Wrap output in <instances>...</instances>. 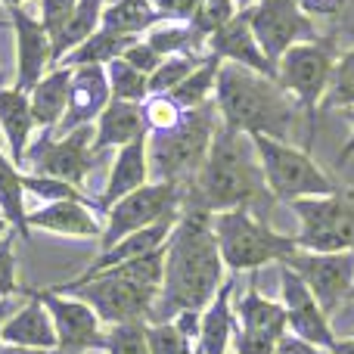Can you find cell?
Listing matches in <instances>:
<instances>
[{"mask_svg":"<svg viewBox=\"0 0 354 354\" xmlns=\"http://www.w3.org/2000/svg\"><path fill=\"white\" fill-rule=\"evenodd\" d=\"M187 208L165 243V283L147 324H171L183 311H205L224 286V258L212 227V212L187 193Z\"/></svg>","mask_w":354,"mask_h":354,"instance_id":"cell-1","label":"cell"},{"mask_svg":"<svg viewBox=\"0 0 354 354\" xmlns=\"http://www.w3.org/2000/svg\"><path fill=\"white\" fill-rule=\"evenodd\" d=\"M214 103L221 112V124L239 131L245 137H274L289 140L299 103L292 93L274 78L252 72L236 62H221Z\"/></svg>","mask_w":354,"mask_h":354,"instance_id":"cell-2","label":"cell"},{"mask_svg":"<svg viewBox=\"0 0 354 354\" xmlns=\"http://www.w3.org/2000/svg\"><path fill=\"white\" fill-rule=\"evenodd\" d=\"M187 193L208 208L212 214L230 212V208H258L264 199H274L261 171V159L252 137L230 131L221 124L205 156L199 177Z\"/></svg>","mask_w":354,"mask_h":354,"instance_id":"cell-3","label":"cell"},{"mask_svg":"<svg viewBox=\"0 0 354 354\" xmlns=\"http://www.w3.org/2000/svg\"><path fill=\"white\" fill-rule=\"evenodd\" d=\"M218 103L208 100L199 109H187L183 122L165 134H149V177L153 183L193 187L212 140L218 134Z\"/></svg>","mask_w":354,"mask_h":354,"instance_id":"cell-4","label":"cell"},{"mask_svg":"<svg viewBox=\"0 0 354 354\" xmlns=\"http://www.w3.org/2000/svg\"><path fill=\"white\" fill-rule=\"evenodd\" d=\"M212 227L218 236V249L227 268L258 270L268 261H289L299 252V239L277 233L268 221L258 218L255 208H230L212 214Z\"/></svg>","mask_w":354,"mask_h":354,"instance_id":"cell-5","label":"cell"},{"mask_svg":"<svg viewBox=\"0 0 354 354\" xmlns=\"http://www.w3.org/2000/svg\"><path fill=\"white\" fill-rule=\"evenodd\" d=\"M261 159V171L268 180V189L274 199L289 202L295 199H311V196H330L336 193V180L326 171H320V165L305 153L295 149L274 137H252Z\"/></svg>","mask_w":354,"mask_h":354,"instance_id":"cell-6","label":"cell"},{"mask_svg":"<svg viewBox=\"0 0 354 354\" xmlns=\"http://www.w3.org/2000/svg\"><path fill=\"white\" fill-rule=\"evenodd\" d=\"M333 68H336V56H333V41L317 37L308 44H295L286 50L280 62H277V81L292 93V100L305 109L308 118V149L314 143V124H317V106L324 100L326 87H330Z\"/></svg>","mask_w":354,"mask_h":354,"instance_id":"cell-7","label":"cell"},{"mask_svg":"<svg viewBox=\"0 0 354 354\" xmlns=\"http://www.w3.org/2000/svg\"><path fill=\"white\" fill-rule=\"evenodd\" d=\"M295 214L301 221L299 249L305 252H354V189L339 187L330 196L295 199Z\"/></svg>","mask_w":354,"mask_h":354,"instance_id":"cell-8","label":"cell"},{"mask_svg":"<svg viewBox=\"0 0 354 354\" xmlns=\"http://www.w3.org/2000/svg\"><path fill=\"white\" fill-rule=\"evenodd\" d=\"M183 199H187V187H177V183H147V187L134 189L124 199H118L115 205H109L100 245L112 249L131 233L147 230V227L162 224L168 218H177Z\"/></svg>","mask_w":354,"mask_h":354,"instance_id":"cell-9","label":"cell"},{"mask_svg":"<svg viewBox=\"0 0 354 354\" xmlns=\"http://www.w3.org/2000/svg\"><path fill=\"white\" fill-rule=\"evenodd\" d=\"M249 22L258 47L274 66L295 44L317 41L314 22L305 12L301 0H261V3L249 6Z\"/></svg>","mask_w":354,"mask_h":354,"instance_id":"cell-10","label":"cell"},{"mask_svg":"<svg viewBox=\"0 0 354 354\" xmlns=\"http://www.w3.org/2000/svg\"><path fill=\"white\" fill-rule=\"evenodd\" d=\"M53 131H44L41 140H31L25 149V165H31V174L68 180L75 187H84V177L93 168V124H84L78 131H68L66 137H50Z\"/></svg>","mask_w":354,"mask_h":354,"instance_id":"cell-11","label":"cell"},{"mask_svg":"<svg viewBox=\"0 0 354 354\" xmlns=\"http://www.w3.org/2000/svg\"><path fill=\"white\" fill-rule=\"evenodd\" d=\"M68 295L81 299L84 305H91L93 314L109 326L131 324V320H149L156 299H159V292H153V289H147V286H137V283L109 274V270L97 274L93 280L72 289Z\"/></svg>","mask_w":354,"mask_h":354,"instance_id":"cell-12","label":"cell"},{"mask_svg":"<svg viewBox=\"0 0 354 354\" xmlns=\"http://www.w3.org/2000/svg\"><path fill=\"white\" fill-rule=\"evenodd\" d=\"M283 264L292 268L305 280V286L314 292L317 305L326 314H333L342 301H348V292L354 286V252H326V255H320V252L299 249Z\"/></svg>","mask_w":354,"mask_h":354,"instance_id":"cell-13","label":"cell"},{"mask_svg":"<svg viewBox=\"0 0 354 354\" xmlns=\"http://www.w3.org/2000/svg\"><path fill=\"white\" fill-rule=\"evenodd\" d=\"M286 333V308L280 301H268L252 283L236 308V354H274Z\"/></svg>","mask_w":354,"mask_h":354,"instance_id":"cell-14","label":"cell"},{"mask_svg":"<svg viewBox=\"0 0 354 354\" xmlns=\"http://www.w3.org/2000/svg\"><path fill=\"white\" fill-rule=\"evenodd\" d=\"M280 286H283V308L289 314V333L330 354L336 351L339 339L330 326V314L317 305V299L305 286V280L286 264H280Z\"/></svg>","mask_w":354,"mask_h":354,"instance_id":"cell-15","label":"cell"},{"mask_svg":"<svg viewBox=\"0 0 354 354\" xmlns=\"http://www.w3.org/2000/svg\"><path fill=\"white\" fill-rule=\"evenodd\" d=\"M37 299L44 301V308L50 311L56 326V354H84L91 348H100V324L103 320L93 314L91 305H84L81 299H72V295H59L53 289H44L37 292Z\"/></svg>","mask_w":354,"mask_h":354,"instance_id":"cell-16","label":"cell"},{"mask_svg":"<svg viewBox=\"0 0 354 354\" xmlns=\"http://www.w3.org/2000/svg\"><path fill=\"white\" fill-rule=\"evenodd\" d=\"M10 22L16 31V91L31 93L44 72L53 68V37L22 6H10Z\"/></svg>","mask_w":354,"mask_h":354,"instance_id":"cell-17","label":"cell"},{"mask_svg":"<svg viewBox=\"0 0 354 354\" xmlns=\"http://www.w3.org/2000/svg\"><path fill=\"white\" fill-rule=\"evenodd\" d=\"M112 103L109 75L106 66H78L72 68V84H68V106L62 122L56 124V134L66 137L68 131H78L84 124H93V118L103 115V109Z\"/></svg>","mask_w":354,"mask_h":354,"instance_id":"cell-18","label":"cell"},{"mask_svg":"<svg viewBox=\"0 0 354 354\" xmlns=\"http://www.w3.org/2000/svg\"><path fill=\"white\" fill-rule=\"evenodd\" d=\"M205 44H208V53H214L221 62H236V66H245V68H252V72L264 75V78H274V81H277V75H280L274 62L264 56V50L258 47L255 35H252L249 10L236 12V16L221 31H214Z\"/></svg>","mask_w":354,"mask_h":354,"instance_id":"cell-19","label":"cell"},{"mask_svg":"<svg viewBox=\"0 0 354 354\" xmlns=\"http://www.w3.org/2000/svg\"><path fill=\"white\" fill-rule=\"evenodd\" d=\"M28 292V305L6 317L0 324V342L6 345H22V348H41V351H56L59 339H56V326L44 301L37 299L35 289H22Z\"/></svg>","mask_w":354,"mask_h":354,"instance_id":"cell-20","label":"cell"},{"mask_svg":"<svg viewBox=\"0 0 354 354\" xmlns=\"http://www.w3.org/2000/svg\"><path fill=\"white\" fill-rule=\"evenodd\" d=\"M149 183V137L128 143V147L118 149L115 162L109 168V180L103 189V208L109 212V205H115L118 199H124L128 193L147 187Z\"/></svg>","mask_w":354,"mask_h":354,"instance_id":"cell-21","label":"cell"},{"mask_svg":"<svg viewBox=\"0 0 354 354\" xmlns=\"http://www.w3.org/2000/svg\"><path fill=\"white\" fill-rule=\"evenodd\" d=\"M149 137L147 118H143L140 103H124V100H112L97 118V137H93V156H100L109 147H128V143Z\"/></svg>","mask_w":354,"mask_h":354,"instance_id":"cell-22","label":"cell"},{"mask_svg":"<svg viewBox=\"0 0 354 354\" xmlns=\"http://www.w3.org/2000/svg\"><path fill=\"white\" fill-rule=\"evenodd\" d=\"M31 230H50L62 236H103L106 227L97 221V212L84 202H47L37 212H28Z\"/></svg>","mask_w":354,"mask_h":354,"instance_id":"cell-23","label":"cell"},{"mask_svg":"<svg viewBox=\"0 0 354 354\" xmlns=\"http://www.w3.org/2000/svg\"><path fill=\"white\" fill-rule=\"evenodd\" d=\"M68 84H72V68L56 66L37 81V87L28 93L31 100V115L35 124L44 131H56V124L62 122L68 106Z\"/></svg>","mask_w":354,"mask_h":354,"instance_id":"cell-24","label":"cell"},{"mask_svg":"<svg viewBox=\"0 0 354 354\" xmlns=\"http://www.w3.org/2000/svg\"><path fill=\"white\" fill-rule=\"evenodd\" d=\"M0 128L10 143V159L16 165H25V149L31 143V128H35V115H31V100L25 91L16 87H0Z\"/></svg>","mask_w":354,"mask_h":354,"instance_id":"cell-25","label":"cell"},{"mask_svg":"<svg viewBox=\"0 0 354 354\" xmlns=\"http://www.w3.org/2000/svg\"><path fill=\"white\" fill-rule=\"evenodd\" d=\"M233 289H236V280H227L212 299V305L205 308V314H202L199 324L202 354H227V342H230V336H236V314L230 311Z\"/></svg>","mask_w":354,"mask_h":354,"instance_id":"cell-26","label":"cell"},{"mask_svg":"<svg viewBox=\"0 0 354 354\" xmlns=\"http://www.w3.org/2000/svg\"><path fill=\"white\" fill-rule=\"evenodd\" d=\"M103 0H78L75 12L68 16V22L53 35V68L72 53L75 47L87 41L91 35H97L103 28Z\"/></svg>","mask_w":354,"mask_h":354,"instance_id":"cell-27","label":"cell"},{"mask_svg":"<svg viewBox=\"0 0 354 354\" xmlns=\"http://www.w3.org/2000/svg\"><path fill=\"white\" fill-rule=\"evenodd\" d=\"M140 37L134 35H118V31H109V28H100L97 35H91L81 47H75L59 66H68V68H78V66H109V62L122 59L124 50L131 44H137Z\"/></svg>","mask_w":354,"mask_h":354,"instance_id":"cell-28","label":"cell"},{"mask_svg":"<svg viewBox=\"0 0 354 354\" xmlns=\"http://www.w3.org/2000/svg\"><path fill=\"white\" fill-rule=\"evenodd\" d=\"M0 214H3L6 224H10L22 239L31 236L28 208H25L22 171L16 168V162H12V159H6L3 149H0Z\"/></svg>","mask_w":354,"mask_h":354,"instance_id":"cell-29","label":"cell"},{"mask_svg":"<svg viewBox=\"0 0 354 354\" xmlns=\"http://www.w3.org/2000/svg\"><path fill=\"white\" fill-rule=\"evenodd\" d=\"M218 72H221V59L214 53H208L205 62L177 87L171 97L183 106V109H199V106H205L208 100H212L214 87H218Z\"/></svg>","mask_w":354,"mask_h":354,"instance_id":"cell-30","label":"cell"},{"mask_svg":"<svg viewBox=\"0 0 354 354\" xmlns=\"http://www.w3.org/2000/svg\"><path fill=\"white\" fill-rule=\"evenodd\" d=\"M147 44L159 56H165L168 59V56H193V53H199V47L205 41H202L189 25H156V28H149Z\"/></svg>","mask_w":354,"mask_h":354,"instance_id":"cell-31","label":"cell"},{"mask_svg":"<svg viewBox=\"0 0 354 354\" xmlns=\"http://www.w3.org/2000/svg\"><path fill=\"white\" fill-rule=\"evenodd\" d=\"M109 75V91L112 100H124V103H147L149 97V78L143 72H137L134 66H128L124 59H115L106 66Z\"/></svg>","mask_w":354,"mask_h":354,"instance_id":"cell-32","label":"cell"},{"mask_svg":"<svg viewBox=\"0 0 354 354\" xmlns=\"http://www.w3.org/2000/svg\"><path fill=\"white\" fill-rule=\"evenodd\" d=\"M208 56V53H205ZM202 53H193V56H168L153 75H149V93H174L196 68L205 62Z\"/></svg>","mask_w":354,"mask_h":354,"instance_id":"cell-33","label":"cell"},{"mask_svg":"<svg viewBox=\"0 0 354 354\" xmlns=\"http://www.w3.org/2000/svg\"><path fill=\"white\" fill-rule=\"evenodd\" d=\"M100 348L106 354H149L147 320H131V324L109 326L100 336Z\"/></svg>","mask_w":354,"mask_h":354,"instance_id":"cell-34","label":"cell"},{"mask_svg":"<svg viewBox=\"0 0 354 354\" xmlns=\"http://www.w3.org/2000/svg\"><path fill=\"white\" fill-rule=\"evenodd\" d=\"M320 109H354V50H348L342 59H336Z\"/></svg>","mask_w":354,"mask_h":354,"instance_id":"cell-35","label":"cell"},{"mask_svg":"<svg viewBox=\"0 0 354 354\" xmlns=\"http://www.w3.org/2000/svg\"><path fill=\"white\" fill-rule=\"evenodd\" d=\"M187 109L171 97V93H149L147 103H143V118H147L149 134H165L174 131L183 122Z\"/></svg>","mask_w":354,"mask_h":354,"instance_id":"cell-36","label":"cell"},{"mask_svg":"<svg viewBox=\"0 0 354 354\" xmlns=\"http://www.w3.org/2000/svg\"><path fill=\"white\" fill-rule=\"evenodd\" d=\"M233 16H236V3H233V0H199L193 16H189V28H193L202 41H208V37L224 28Z\"/></svg>","mask_w":354,"mask_h":354,"instance_id":"cell-37","label":"cell"},{"mask_svg":"<svg viewBox=\"0 0 354 354\" xmlns=\"http://www.w3.org/2000/svg\"><path fill=\"white\" fill-rule=\"evenodd\" d=\"M187 333L174 324H147V342H149V354H193L196 348L189 345Z\"/></svg>","mask_w":354,"mask_h":354,"instance_id":"cell-38","label":"cell"},{"mask_svg":"<svg viewBox=\"0 0 354 354\" xmlns=\"http://www.w3.org/2000/svg\"><path fill=\"white\" fill-rule=\"evenodd\" d=\"M19 233L6 230V236L0 239V301H6L10 295H16L19 289V277H16V255H12V239H16Z\"/></svg>","mask_w":354,"mask_h":354,"instance_id":"cell-39","label":"cell"},{"mask_svg":"<svg viewBox=\"0 0 354 354\" xmlns=\"http://www.w3.org/2000/svg\"><path fill=\"white\" fill-rule=\"evenodd\" d=\"M75 6H78V0H41V22L50 31V37L68 22Z\"/></svg>","mask_w":354,"mask_h":354,"instance_id":"cell-40","label":"cell"},{"mask_svg":"<svg viewBox=\"0 0 354 354\" xmlns=\"http://www.w3.org/2000/svg\"><path fill=\"white\" fill-rule=\"evenodd\" d=\"M124 62H128V66H134L137 72H143L149 78V75L156 72V68L162 66V62H165V56H159L156 53L153 47H149L147 41H137V44H131L128 50H124V56H122Z\"/></svg>","mask_w":354,"mask_h":354,"instance_id":"cell-41","label":"cell"},{"mask_svg":"<svg viewBox=\"0 0 354 354\" xmlns=\"http://www.w3.org/2000/svg\"><path fill=\"white\" fill-rule=\"evenodd\" d=\"M196 3H199V0H156V10H159L165 19H187L189 22Z\"/></svg>","mask_w":354,"mask_h":354,"instance_id":"cell-42","label":"cell"},{"mask_svg":"<svg viewBox=\"0 0 354 354\" xmlns=\"http://www.w3.org/2000/svg\"><path fill=\"white\" fill-rule=\"evenodd\" d=\"M274 354H330V351H324V348H317V345H311V342H305V339L286 333V336L280 339V345H277Z\"/></svg>","mask_w":354,"mask_h":354,"instance_id":"cell-43","label":"cell"},{"mask_svg":"<svg viewBox=\"0 0 354 354\" xmlns=\"http://www.w3.org/2000/svg\"><path fill=\"white\" fill-rule=\"evenodd\" d=\"M354 156V109H351V137L348 140H345V147L339 149V156H336V165H345V162H348Z\"/></svg>","mask_w":354,"mask_h":354,"instance_id":"cell-44","label":"cell"},{"mask_svg":"<svg viewBox=\"0 0 354 354\" xmlns=\"http://www.w3.org/2000/svg\"><path fill=\"white\" fill-rule=\"evenodd\" d=\"M0 354H47V351H41V348H22V345H0Z\"/></svg>","mask_w":354,"mask_h":354,"instance_id":"cell-45","label":"cell"},{"mask_svg":"<svg viewBox=\"0 0 354 354\" xmlns=\"http://www.w3.org/2000/svg\"><path fill=\"white\" fill-rule=\"evenodd\" d=\"M333 354H354V339H348V342H339V348Z\"/></svg>","mask_w":354,"mask_h":354,"instance_id":"cell-46","label":"cell"},{"mask_svg":"<svg viewBox=\"0 0 354 354\" xmlns=\"http://www.w3.org/2000/svg\"><path fill=\"white\" fill-rule=\"evenodd\" d=\"M236 6H243V10H249V6H255V3H261V0H233Z\"/></svg>","mask_w":354,"mask_h":354,"instance_id":"cell-47","label":"cell"},{"mask_svg":"<svg viewBox=\"0 0 354 354\" xmlns=\"http://www.w3.org/2000/svg\"><path fill=\"white\" fill-rule=\"evenodd\" d=\"M6 230H10V224H6V218H0V239L6 236Z\"/></svg>","mask_w":354,"mask_h":354,"instance_id":"cell-48","label":"cell"},{"mask_svg":"<svg viewBox=\"0 0 354 354\" xmlns=\"http://www.w3.org/2000/svg\"><path fill=\"white\" fill-rule=\"evenodd\" d=\"M0 3H6V6H22L25 0H0Z\"/></svg>","mask_w":354,"mask_h":354,"instance_id":"cell-49","label":"cell"},{"mask_svg":"<svg viewBox=\"0 0 354 354\" xmlns=\"http://www.w3.org/2000/svg\"><path fill=\"white\" fill-rule=\"evenodd\" d=\"M6 308H10V301H0V320H3V314H6Z\"/></svg>","mask_w":354,"mask_h":354,"instance_id":"cell-50","label":"cell"},{"mask_svg":"<svg viewBox=\"0 0 354 354\" xmlns=\"http://www.w3.org/2000/svg\"><path fill=\"white\" fill-rule=\"evenodd\" d=\"M348 301H354V286H351V292H348Z\"/></svg>","mask_w":354,"mask_h":354,"instance_id":"cell-51","label":"cell"},{"mask_svg":"<svg viewBox=\"0 0 354 354\" xmlns=\"http://www.w3.org/2000/svg\"><path fill=\"white\" fill-rule=\"evenodd\" d=\"M193 354H202V348H196V351H193Z\"/></svg>","mask_w":354,"mask_h":354,"instance_id":"cell-52","label":"cell"},{"mask_svg":"<svg viewBox=\"0 0 354 354\" xmlns=\"http://www.w3.org/2000/svg\"><path fill=\"white\" fill-rule=\"evenodd\" d=\"M0 324H3V320H0ZM0 345H3V342H0Z\"/></svg>","mask_w":354,"mask_h":354,"instance_id":"cell-53","label":"cell"},{"mask_svg":"<svg viewBox=\"0 0 354 354\" xmlns=\"http://www.w3.org/2000/svg\"><path fill=\"white\" fill-rule=\"evenodd\" d=\"M0 81H3V75H0Z\"/></svg>","mask_w":354,"mask_h":354,"instance_id":"cell-54","label":"cell"},{"mask_svg":"<svg viewBox=\"0 0 354 354\" xmlns=\"http://www.w3.org/2000/svg\"><path fill=\"white\" fill-rule=\"evenodd\" d=\"M351 339H354V333H351Z\"/></svg>","mask_w":354,"mask_h":354,"instance_id":"cell-55","label":"cell"},{"mask_svg":"<svg viewBox=\"0 0 354 354\" xmlns=\"http://www.w3.org/2000/svg\"><path fill=\"white\" fill-rule=\"evenodd\" d=\"M0 218H3V214H0Z\"/></svg>","mask_w":354,"mask_h":354,"instance_id":"cell-56","label":"cell"}]
</instances>
